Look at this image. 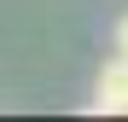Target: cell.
Returning a JSON list of instances; mask_svg holds the SVG:
<instances>
[{
	"label": "cell",
	"instance_id": "1",
	"mask_svg": "<svg viewBox=\"0 0 128 122\" xmlns=\"http://www.w3.org/2000/svg\"><path fill=\"white\" fill-rule=\"evenodd\" d=\"M88 111H99V116H128V52H116L111 64L99 70Z\"/></svg>",
	"mask_w": 128,
	"mask_h": 122
},
{
	"label": "cell",
	"instance_id": "2",
	"mask_svg": "<svg viewBox=\"0 0 128 122\" xmlns=\"http://www.w3.org/2000/svg\"><path fill=\"white\" fill-rule=\"evenodd\" d=\"M116 52H128V12L116 17Z\"/></svg>",
	"mask_w": 128,
	"mask_h": 122
}]
</instances>
